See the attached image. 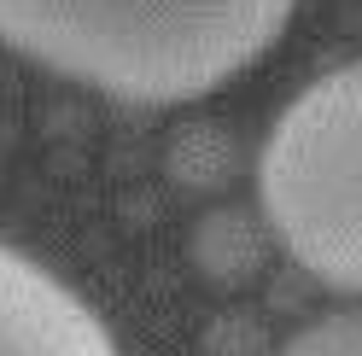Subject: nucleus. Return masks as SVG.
<instances>
[{"label": "nucleus", "instance_id": "obj_4", "mask_svg": "<svg viewBox=\"0 0 362 356\" xmlns=\"http://www.w3.org/2000/svg\"><path fill=\"white\" fill-rule=\"evenodd\" d=\"M275 356H362V309H339L298 327Z\"/></svg>", "mask_w": 362, "mask_h": 356}, {"label": "nucleus", "instance_id": "obj_3", "mask_svg": "<svg viewBox=\"0 0 362 356\" xmlns=\"http://www.w3.org/2000/svg\"><path fill=\"white\" fill-rule=\"evenodd\" d=\"M0 356H117L94 304L47 263L0 246Z\"/></svg>", "mask_w": 362, "mask_h": 356}, {"label": "nucleus", "instance_id": "obj_2", "mask_svg": "<svg viewBox=\"0 0 362 356\" xmlns=\"http://www.w3.org/2000/svg\"><path fill=\"white\" fill-rule=\"evenodd\" d=\"M257 193L298 269L339 292H362V59L315 76L275 117Z\"/></svg>", "mask_w": 362, "mask_h": 356}, {"label": "nucleus", "instance_id": "obj_1", "mask_svg": "<svg viewBox=\"0 0 362 356\" xmlns=\"http://www.w3.org/2000/svg\"><path fill=\"white\" fill-rule=\"evenodd\" d=\"M298 0H0V41L129 105L199 100L257 64Z\"/></svg>", "mask_w": 362, "mask_h": 356}]
</instances>
